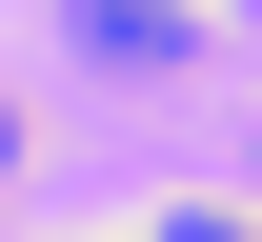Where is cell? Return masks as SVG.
Masks as SVG:
<instances>
[{
  "instance_id": "obj_3",
  "label": "cell",
  "mask_w": 262,
  "mask_h": 242,
  "mask_svg": "<svg viewBox=\"0 0 262 242\" xmlns=\"http://www.w3.org/2000/svg\"><path fill=\"white\" fill-rule=\"evenodd\" d=\"M0 162H20V101H0Z\"/></svg>"
},
{
  "instance_id": "obj_1",
  "label": "cell",
  "mask_w": 262,
  "mask_h": 242,
  "mask_svg": "<svg viewBox=\"0 0 262 242\" xmlns=\"http://www.w3.org/2000/svg\"><path fill=\"white\" fill-rule=\"evenodd\" d=\"M81 40H101V61H121V81H162L182 40H202V0H81Z\"/></svg>"
},
{
  "instance_id": "obj_2",
  "label": "cell",
  "mask_w": 262,
  "mask_h": 242,
  "mask_svg": "<svg viewBox=\"0 0 262 242\" xmlns=\"http://www.w3.org/2000/svg\"><path fill=\"white\" fill-rule=\"evenodd\" d=\"M162 242H262V222H242V202H162Z\"/></svg>"
}]
</instances>
